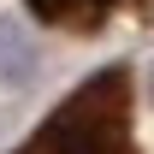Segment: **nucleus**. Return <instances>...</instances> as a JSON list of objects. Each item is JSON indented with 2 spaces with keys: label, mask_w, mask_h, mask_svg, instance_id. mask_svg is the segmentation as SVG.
Masks as SVG:
<instances>
[{
  "label": "nucleus",
  "mask_w": 154,
  "mask_h": 154,
  "mask_svg": "<svg viewBox=\"0 0 154 154\" xmlns=\"http://www.w3.org/2000/svg\"><path fill=\"white\" fill-rule=\"evenodd\" d=\"M12 154H142L136 131V65L113 59L77 83Z\"/></svg>",
  "instance_id": "f257e3e1"
},
{
  "label": "nucleus",
  "mask_w": 154,
  "mask_h": 154,
  "mask_svg": "<svg viewBox=\"0 0 154 154\" xmlns=\"http://www.w3.org/2000/svg\"><path fill=\"white\" fill-rule=\"evenodd\" d=\"M30 18L65 36H101L113 18H154V0H24Z\"/></svg>",
  "instance_id": "f03ea898"
}]
</instances>
